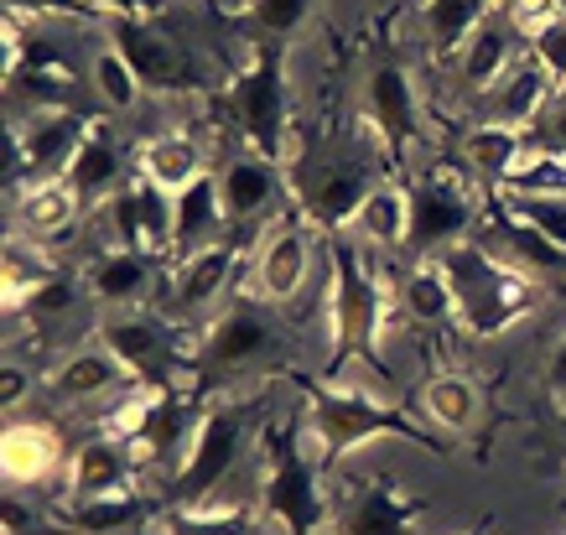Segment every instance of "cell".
I'll return each mask as SVG.
<instances>
[{"label":"cell","instance_id":"cell-1","mask_svg":"<svg viewBox=\"0 0 566 535\" xmlns=\"http://www.w3.org/2000/svg\"><path fill=\"white\" fill-rule=\"evenodd\" d=\"M327 328H333V348H327L323 380L338 385L354 359L390 375L379 359V333L395 312V286H385L364 244L354 234H327Z\"/></svg>","mask_w":566,"mask_h":535},{"label":"cell","instance_id":"cell-2","mask_svg":"<svg viewBox=\"0 0 566 535\" xmlns=\"http://www.w3.org/2000/svg\"><path fill=\"white\" fill-rule=\"evenodd\" d=\"M437 265H442L452 302H458V328H468L473 338H499L520 317H531L541 302V286L531 271H520L515 260H504L483 240L447 244Z\"/></svg>","mask_w":566,"mask_h":535},{"label":"cell","instance_id":"cell-3","mask_svg":"<svg viewBox=\"0 0 566 535\" xmlns=\"http://www.w3.org/2000/svg\"><path fill=\"white\" fill-rule=\"evenodd\" d=\"M281 375H286V380L302 390V400H307L323 463H338L344 452H354L359 442H369V437H400V442H416V448L431 452V458H447L442 437L427 432V427L411 421V416H400L395 406H385V400H375L369 390H344V385L312 380L302 369H281Z\"/></svg>","mask_w":566,"mask_h":535},{"label":"cell","instance_id":"cell-4","mask_svg":"<svg viewBox=\"0 0 566 535\" xmlns=\"http://www.w3.org/2000/svg\"><path fill=\"white\" fill-rule=\"evenodd\" d=\"M244 63L229 73L219 104L234 120L250 151L286 167V130H292V94H286V42L275 36H244Z\"/></svg>","mask_w":566,"mask_h":535},{"label":"cell","instance_id":"cell-5","mask_svg":"<svg viewBox=\"0 0 566 535\" xmlns=\"http://www.w3.org/2000/svg\"><path fill=\"white\" fill-rule=\"evenodd\" d=\"M265 448V489H260V510L281 525V535H317L327 515L323 494V463L307 452L302 432L292 427H265L260 432Z\"/></svg>","mask_w":566,"mask_h":535},{"label":"cell","instance_id":"cell-6","mask_svg":"<svg viewBox=\"0 0 566 535\" xmlns=\"http://www.w3.org/2000/svg\"><path fill=\"white\" fill-rule=\"evenodd\" d=\"M244 437H250V411L244 406H208L198 416V432H192L188 452H182V468H177L167 489H161V510H192V504H208L219 494V484L234 473L244 452Z\"/></svg>","mask_w":566,"mask_h":535},{"label":"cell","instance_id":"cell-7","mask_svg":"<svg viewBox=\"0 0 566 535\" xmlns=\"http://www.w3.org/2000/svg\"><path fill=\"white\" fill-rule=\"evenodd\" d=\"M406 192H411V244H406V250H411L416 260H437L447 244L479 234L483 198L468 188V177L431 167V172L411 177Z\"/></svg>","mask_w":566,"mask_h":535},{"label":"cell","instance_id":"cell-8","mask_svg":"<svg viewBox=\"0 0 566 535\" xmlns=\"http://www.w3.org/2000/svg\"><path fill=\"white\" fill-rule=\"evenodd\" d=\"M109 48L125 52V63L136 69V78L146 84V94H188V88L208 84L203 63L182 48V36L167 32L156 17L109 21Z\"/></svg>","mask_w":566,"mask_h":535},{"label":"cell","instance_id":"cell-9","mask_svg":"<svg viewBox=\"0 0 566 535\" xmlns=\"http://www.w3.org/2000/svg\"><path fill=\"white\" fill-rule=\"evenodd\" d=\"M94 115L84 109H52V115H17L11 120V192L21 182L69 177L73 156L84 146Z\"/></svg>","mask_w":566,"mask_h":535},{"label":"cell","instance_id":"cell-10","mask_svg":"<svg viewBox=\"0 0 566 535\" xmlns=\"http://www.w3.org/2000/svg\"><path fill=\"white\" fill-rule=\"evenodd\" d=\"M364 115L375 125L379 146H385V161L390 172H406V156L421 140V99H416L411 73L400 63H379L369 73V88H364Z\"/></svg>","mask_w":566,"mask_h":535},{"label":"cell","instance_id":"cell-11","mask_svg":"<svg viewBox=\"0 0 566 535\" xmlns=\"http://www.w3.org/2000/svg\"><path fill=\"white\" fill-rule=\"evenodd\" d=\"M99 344L130 369V380H146V390H167V364L177 359V333L161 317L146 312H109L99 323Z\"/></svg>","mask_w":566,"mask_h":535},{"label":"cell","instance_id":"cell-12","mask_svg":"<svg viewBox=\"0 0 566 535\" xmlns=\"http://www.w3.org/2000/svg\"><path fill=\"white\" fill-rule=\"evenodd\" d=\"M271 344H275V328H271V317H265V302L260 296H240L234 307L208 323L192 369H244L260 354H271Z\"/></svg>","mask_w":566,"mask_h":535},{"label":"cell","instance_id":"cell-13","mask_svg":"<svg viewBox=\"0 0 566 535\" xmlns=\"http://www.w3.org/2000/svg\"><path fill=\"white\" fill-rule=\"evenodd\" d=\"M244 240H255V229H229L219 244H208L198 255H182L172 271V307L177 312H208L219 302L244 265Z\"/></svg>","mask_w":566,"mask_h":535},{"label":"cell","instance_id":"cell-14","mask_svg":"<svg viewBox=\"0 0 566 535\" xmlns=\"http://www.w3.org/2000/svg\"><path fill=\"white\" fill-rule=\"evenodd\" d=\"M307 276H312V240L307 229L296 219H281L260 234V250H255V296L260 302H296L307 292Z\"/></svg>","mask_w":566,"mask_h":535},{"label":"cell","instance_id":"cell-15","mask_svg":"<svg viewBox=\"0 0 566 535\" xmlns=\"http://www.w3.org/2000/svg\"><path fill=\"white\" fill-rule=\"evenodd\" d=\"M136 448L125 437H88L69 458V500H104V494H130L136 489Z\"/></svg>","mask_w":566,"mask_h":535},{"label":"cell","instance_id":"cell-16","mask_svg":"<svg viewBox=\"0 0 566 535\" xmlns=\"http://www.w3.org/2000/svg\"><path fill=\"white\" fill-rule=\"evenodd\" d=\"M551 99H556V78L546 73V63L541 57H520L515 69L504 73L489 94H479L483 115L479 120H499V125H520V130H535L541 125V115L551 109Z\"/></svg>","mask_w":566,"mask_h":535},{"label":"cell","instance_id":"cell-17","mask_svg":"<svg viewBox=\"0 0 566 535\" xmlns=\"http://www.w3.org/2000/svg\"><path fill=\"white\" fill-rule=\"evenodd\" d=\"M69 458L73 452L63 448V437L42 421H11L0 432V473L11 489H36L57 473H69Z\"/></svg>","mask_w":566,"mask_h":535},{"label":"cell","instance_id":"cell-18","mask_svg":"<svg viewBox=\"0 0 566 535\" xmlns=\"http://www.w3.org/2000/svg\"><path fill=\"white\" fill-rule=\"evenodd\" d=\"M369 188H375V177L359 172V167H323V172L302 177L296 198H302V213L323 234H348L354 219H359L364 198H369Z\"/></svg>","mask_w":566,"mask_h":535},{"label":"cell","instance_id":"cell-19","mask_svg":"<svg viewBox=\"0 0 566 535\" xmlns=\"http://www.w3.org/2000/svg\"><path fill=\"white\" fill-rule=\"evenodd\" d=\"M156 271H161V260L140 255V250H115V244H109V250H94V255H88L84 281H88V296H94L99 307L130 312L151 296Z\"/></svg>","mask_w":566,"mask_h":535},{"label":"cell","instance_id":"cell-20","mask_svg":"<svg viewBox=\"0 0 566 535\" xmlns=\"http://www.w3.org/2000/svg\"><path fill=\"white\" fill-rule=\"evenodd\" d=\"M531 130H520V125H499V120H473L458 140V156H463V167L479 177L483 188L494 192L510 182L520 161L531 156Z\"/></svg>","mask_w":566,"mask_h":535},{"label":"cell","instance_id":"cell-21","mask_svg":"<svg viewBox=\"0 0 566 535\" xmlns=\"http://www.w3.org/2000/svg\"><path fill=\"white\" fill-rule=\"evenodd\" d=\"M63 182L78 192L84 208H104L130 182V161H125L120 140L109 136V125H99V120L88 125V136H84V146H78V156H73V167Z\"/></svg>","mask_w":566,"mask_h":535},{"label":"cell","instance_id":"cell-22","mask_svg":"<svg viewBox=\"0 0 566 535\" xmlns=\"http://www.w3.org/2000/svg\"><path fill=\"white\" fill-rule=\"evenodd\" d=\"M520 57H525V36L515 32V21L504 17V6H499L494 17L483 21L479 32L463 42V52H458V73H463V84L473 88V94H489L504 73L515 69Z\"/></svg>","mask_w":566,"mask_h":535},{"label":"cell","instance_id":"cell-23","mask_svg":"<svg viewBox=\"0 0 566 535\" xmlns=\"http://www.w3.org/2000/svg\"><path fill=\"white\" fill-rule=\"evenodd\" d=\"M219 192L223 208H229V229H255L281 198V167L255 151H244L219 172Z\"/></svg>","mask_w":566,"mask_h":535},{"label":"cell","instance_id":"cell-24","mask_svg":"<svg viewBox=\"0 0 566 535\" xmlns=\"http://www.w3.org/2000/svg\"><path fill=\"white\" fill-rule=\"evenodd\" d=\"M48 385L63 406H84V400H104V396H115L120 385H130V369H125L104 344H88V348L63 354Z\"/></svg>","mask_w":566,"mask_h":535},{"label":"cell","instance_id":"cell-25","mask_svg":"<svg viewBox=\"0 0 566 535\" xmlns=\"http://www.w3.org/2000/svg\"><path fill=\"white\" fill-rule=\"evenodd\" d=\"M172 213H177V229H172L177 260L198 255V250H208V244H219L223 229H229V208H223L219 177L203 172L198 182H188L182 192H172Z\"/></svg>","mask_w":566,"mask_h":535},{"label":"cell","instance_id":"cell-26","mask_svg":"<svg viewBox=\"0 0 566 535\" xmlns=\"http://www.w3.org/2000/svg\"><path fill=\"white\" fill-rule=\"evenodd\" d=\"M11 208H17V229L36 244L63 240V234L78 224V213H84L78 192H73L63 177H52V182H21V188L11 192Z\"/></svg>","mask_w":566,"mask_h":535},{"label":"cell","instance_id":"cell-27","mask_svg":"<svg viewBox=\"0 0 566 535\" xmlns=\"http://www.w3.org/2000/svg\"><path fill=\"white\" fill-rule=\"evenodd\" d=\"M427 500H411L390 484H364L344 510V535H416Z\"/></svg>","mask_w":566,"mask_h":535},{"label":"cell","instance_id":"cell-28","mask_svg":"<svg viewBox=\"0 0 566 535\" xmlns=\"http://www.w3.org/2000/svg\"><path fill=\"white\" fill-rule=\"evenodd\" d=\"M348 234L364 250H406L411 244V192H406V182H375Z\"/></svg>","mask_w":566,"mask_h":535},{"label":"cell","instance_id":"cell-29","mask_svg":"<svg viewBox=\"0 0 566 535\" xmlns=\"http://www.w3.org/2000/svg\"><path fill=\"white\" fill-rule=\"evenodd\" d=\"M151 515V500L130 489V494H104V500H69L57 515V535H120L136 531Z\"/></svg>","mask_w":566,"mask_h":535},{"label":"cell","instance_id":"cell-30","mask_svg":"<svg viewBox=\"0 0 566 535\" xmlns=\"http://www.w3.org/2000/svg\"><path fill=\"white\" fill-rule=\"evenodd\" d=\"M136 172L146 182L167 192H182L188 182L203 177V151H198V140L182 136V130H167V136H151L146 146L136 151Z\"/></svg>","mask_w":566,"mask_h":535},{"label":"cell","instance_id":"cell-31","mask_svg":"<svg viewBox=\"0 0 566 535\" xmlns=\"http://www.w3.org/2000/svg\"><path fill=\"white\" fill-rule=\"evenodd\" d=\"M395 302H400V312H406L411 323H421V328L458 323V302H452V286H447L437 260H416L411 271L400 276V286H395Z\"/></svg>","mask_w":566,"mask_h":535},{"label":"cell","instance_id":"cell-32","mask_svg":"<svg viewBox=\"0 0 566 535\" xmlns=\"http://www.w3.org/2000/svg\"><path fill=\"white\" fill-rule=\"evenodd\" d=\"M421 416L447 437L473 432V421H479V385L468 375H431L421 385Z\"/></svg>","mask_w":566,"mask_h":535},{"label":"cell","instance_id":"cell-33","mask_svg":"<svg viewBox=\"0 0 566 535\" xmlns=\"http://www.w3.org/2000/svg\"><path fill=\"white\" fill-rule=\"evenodd\" d=\"M499 11V0H427V42L437 57H452L458 63V52L473 32H479L483 21Z\"/></svg>","mask_w":566,"mask_h":535},{"label":"cell","instance_id":"cell-34","mask_svg":"<svg viewBox=\"0 0 566 535\" xmlns=\"http://www.w3.org/2000/svg\"><path fill=\"white\" fill-rule=\"evenodd\" d=\"M167 535H255V515H250V504L167 510Z\"/></svg>","mask_w":566,"mask_h":535},{"label":"cell","instance_id":"cell-35","mask_svg":"<svg viewBox=\"0 0 566 535\" xmlns=\"http://www.w3.org/2000/svg\"><path fill=\"white\" fill-rule=\"evenodd\" d=\"M494 192H515V198H566V151L531 146V156H525L515 172H510V182Z\"/></svg>","mask_w":566,"mask_h":535},{"label":"cell","instance_id":"cell-36","mask_svg":"<svg viewBox=\"0 0 566 535\" xmlns=\"http://www.w3.org/2000/svg\"><path fill=\"white\" fill-rule=\"evenodd\" d=\"M94 94H99L109 109H136L140 104L146 84H140L136 69L125 63L120 48H99V57H94Z\"/></svg>","mask_w":566,"mask_h":535},{"label":"cell","instance_id":"cell-37","mask_svg":"<svg viewBox=\"0 0 566 535\" xmlns=\"http://www.w3.org/2000/svg\"><path fill=\"white\" fill-rule=\"evenodd\" d=\"M494 198L510 208L515 219H525V224L541 229L551 244L566 250V198H515V192H494Z\"/></svg>","mask_w":566,"mask_h":535},{"label":"cell","instance_id":"cell-38","mask_svg":"<svg viewBox=\"0 0 566 535\" xmlns=\"http://www.w3.org/2000/svg\"><path fill=\"white\" fill-rule=\"evenodd\" d=\"M307 17H312V0H255L250 6V32L292 42V32H302Z\"/></svg>","mask_w":566,"mask_h":535},{"label":"cell","instance_id":"cell-39","mask_svg":"<svg viewBox=\"0 0 566 535\" xmlns=\"http://www.w3.org/2000/svg\"><path fill=\"white\" fill-rule=\"evenodd\" d=\"M525 52L546 63V73L556 78V88L566 84V21H562V17L551 21V27H541V32H535L531 42H525Z\"/></svg>","mask_w":566,"mask_h":535},{"label":"cell","instance_id":"cell-40","mask_svg":"<svg viewBox=\"0 0 566 535\" xmlns=\"http://www.w3.org/2000/svg\"><path fill=\"white\" fill-rule=\"evenodd\" d=\"M504 17L515 21V32L531 42V36L541 32V27H551L562 11H556V0H504Z\"/></svg>","mask_w":566,"mask_h":535},{"label":"cell","instance_id":"cell-41","mask_svg":"<svg viewBox=\"0 0 566 535\" xmlns=\"http://www.w3.org/2000/svg\"><path fill=\"white\" fill-rule=\"evenodd\" d=\"M531 140L535 146H551V151H566V84L556 88V99H551V109L531 130Z\"/></svg>","mask_w":566,"mask_h":535},{"label":"cell","instance_id":"cell-42","mask_svg":"<svg viewBox=\"0 0 566 535\" xmlns=\"http://www.w3.org/2000/svg\"><path fill=\"white\" fill-rule=\"evenodd\" d=\"M6 11H17V17H94L84 0H6Z\"/></svg>","mask_w":566,"mask_h":535},{"label":"cell","instance_id":"cell-43","mask_svg":"<svg viewBox=\"0 0 566 535\" xmlns=\"http://www.w3.org/2000/svg\"><path fill=\"white\" fill-rule=\"evenodd\" d=\"M73 307V281L69 276H52L42 292L32 296V312H42V317H52V312H69Z\"/></svg>","mask_w":566,"mask_h":535},{"label":"cell","instance_id":"cell-44","mask_svg":"<svg viewBox=\"0 0 566 535\" xmlns=\"http://www.w3.org/2000/svg\"><path fill=\"white\" fill-rule=\"evenodd\" d=\"M88 11H104L109 21H120V17H156L161 11V0H84Z\"/></svg>","mask_w":566,"mask_h":535},{"label":"cell","instance_id":"cell-45","mask_svg":"<svg viewBox=\"0 0 566 535\" xmlns=\"http://www.w3.org/2000/svg\"><path fill=\"white\" fill-rule=\"evenodd\" d=\"M27 369H21V364H6V369H0V411H17L21 400H27Z\"/></svg>","mask_w":566,"mask_h":535},{"label":"cell","instance_id":"cell-46","mask_svg":"<svg viewBox=\"0 0 566 535\" xmlns=\"http://www.w3.org/2000/svg\"><path fill=\"white\" fill-rule=\"evenodd\" d=\"M551 390H562L566 396V338L556 344V354H551Z\"/></svg>","mask_w":566,"mask_h":535},{"label":"cell","instance_id":"cell-47","mask_svg":"<svg viewBox=\"0 0 566 535\" xmlns=\"http://www.w3.org/2000/svg\"><path fill=\"white\" fill-rule=\"evenodd\" d=\"M556 11H562V21H566V0H556Z\"/></svg>","mask_w":566,"mask_h":535},{"label":"cell","instance_id":"cell-48","mask_svg":"<svg viewBox=\"0 0 566 535\" xmlns=\"http://www.w3.org/2000/svg\"><path fill=\"white\" fill-rule=\"evenodd\" d=\"M463 535H483V525H473V531H463Z\"/></svg>","mask_w":566,"mask_h":535}]
</instances>
